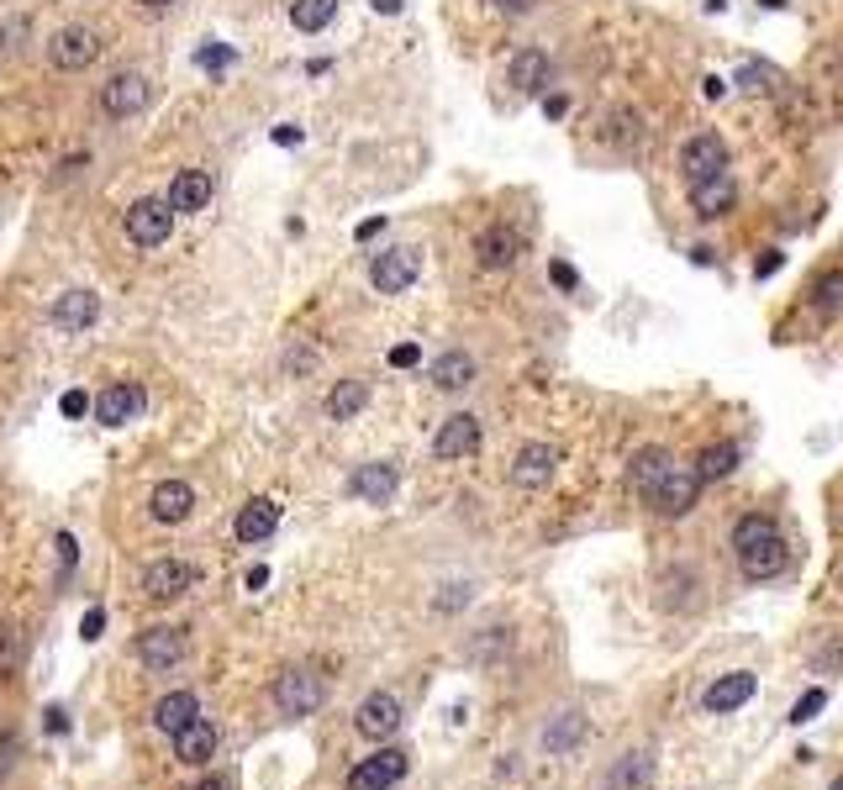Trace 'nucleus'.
Segmentation results:
<instances>
[{
	"label": "nucleus",
	"instance_id": "nucleus-33",
	"mask_svg": "<svg viewBox=\"0 0 843 790\" xmlns=\"http://www.w3.org/2000/svg\"><path fill=\"white\" fill-rule=\"evenodd\" d=\"M580 738H585V717H580V712H564V717H559L554 727L543 733V743H549L554 754H564V748H575Z\"/></svg>",
	"mask_w": 843,
	"mask_h": 790
},
{
	"label": "nucleus",
	"instance_id": "nucleus-23",
	"mask_svg": "<svg viewBox=\"0 0 843 790\" xmlns=\"http://www.w3.org/2000/svg\"><path fill=\"white\" fill-rule=\"evenodd\" d=\"M517 253H522V232H511L506 221L485 227L480 238H475V259H480L485 269H511V263H517Z\"/></svg>",
	"mask_w": 843,
	"mask_h": 790
},
{
	"label": "nucleus",
	"instance_id": "nucleus-37",
	"mask_svg": "<svg viewBox=\"0 0 843 790\" xmlns=\"http://www.w3.org/2000/svg\"><path fill=\"white\" fill-rule=\"evenodd\" d=\"M822 706H828V691H807V695H801V701H796V706H791V722H796V727H801V722H812V717H818Z\"/></svg>",
	"mask_w": 843,
	"mask_h": 790
},
{
	"label": "nucleus",
	"instance_id": "nucleus-13",
	"mask_svg": "<svg viewBox=\"0 0 843 790\" xmlns=\"http://www.w3.org/2000/svg\"><path fill=\"white\" fill-rule=\"evenodd\" d=\"M559 469V448L554 443H528V448H517L511 458V485L517 490H543Z\"/></svg>",
	"mask_w": 843,
	"mask_h": 790
},
{
	"label": "nucleus",
	"instance_id": "nucleus-51",
	"mask_svg": "<svg viewBox=\"0 0 843 790\" xmlns=\"http://www.w3.org/2000/svg\"><path fill=\"white\" fill-rule=\"evenodd\" d=\"M201 790H227V780H206V786H201Z\"/></svg>",
	"mask_w": 843,
	"mask_h": 790
},
{
	"label": "nucleus",
	"instance_id": "nucleus-42",
	"mask_svg": "<svg viewBox=\"0 0 843 790\" xmlns=\"http://www.w3.org/2000/svg\"><path fill=\"white\" fill-rule=\"evenodd\" d=\"M100 627H106V612H100V606H90V612H85V623H79V638H100Z\"/></svg>",
	"mask_w": 843,
	"mask_h": 790
},
{
	"label": "nucleus",
	"instance_id": "nucleus-1",
	"mask_svg": "<svg viewBox=\"0 0 843 790\" xmlns=\"http://www.w3.org/2000/svg\"><path fill=\"white\" fill-rule=\"evenodd\" d=\"M733 553H738L748 580H775V575H786V564H791L775 517H759V511L738 517V527H733Z\"/></svg>",
	"mask_w": 843,
	"mask_h": 790
},
{
	"label": "nucleus",
	"instance_id": "nucleus-32",
	"mask_svg": "<svg viewBox=\"0 0 843 790\" xmlns=\"http://www.w3.org/2000/svg\"><path fill=\"white\" fill-rule=\"evenodd\" d=\"M649 769H653L649 754H627L623 765L612 769V780H606V786H612V790H633V786H644V780H649Z\"/></svg>",
	"mask_w": 843,
	"mask_h": 790
},
{
	"label": "nucleus",
	"instance_id": "nucleus-18",
	"mask_svg": "<svg viewBox=\"0 0 843 790\" xmlns=\"http://www.w3.org/2000/svg\"><path fill=\"white\" fill-rule=\"evenodd\" d=\"M53 327L58 333H85V327H96L100 316V295L96 290H64L58 301H53Z\"/></svg>",
	"mask_w": 843,
	"mask_h": 790
},
{
	"label": "nucleus",
	"instance_id": "nucleus-40",
	"mask_svg": "<svg viewBox=\"0 0 843 790\" xmlns=\"http://www.w3.org/2000/svg\"><path fill=\"white\" fill-rule=\"evenodd\" d=\"M58 411H64V416H85V411H90V396H85V390H69V396L58 401Z\"/></svg>",
	"mask_w": 843,
	"mask_h": 790
},
{
	"label": "nucleus",
	"instance_id": "nucleus-25",
	"mask_svg": "<svg viewBox=\"0 0 843 790\" xmlns=\"http://www.w3.org/2000/svg\"><path fill=\"white\" fill-rule=\"evenodd\" d=\"M733 201H738V191H733V180L723 174H712V180H701V185H691V206H696V216H727L733 212Z\"/></svg>",
	"mask_w": 843,
	"mask_h": 790
},
{
	"label": "nucleus",
	"instance_id": "nucleus-20",
	"mask_svg": "<svg viewBox=\"0 0 843 790\" xmlns=\"http://www.w3.org/2000/svg\"><path fill=\"white\" fill-rule=\"evenodd\" d=\"M212 754H217V727L206 717H195L191 727H180L174 733V759L185 769H206L212 765Z\"/></svg>",
	"mask_w": 843,
	"mask_h": 790
},
{
	"label": "nucleus",
	"instance_id": "nucleus-53",
	"mask_svg": "<svg viewBox=\"0 0 843 790\" xmlns=\"http://www.w3.org/2000/svg\"><path fill=\"white\" fill-rule=\"evenodd\" d=\"M828 790H843V775H839V780H833V786H828Z\"/></svg>",
	"mask_w": 843,
	"mask_h": 790
},
{
	"label": "nucleus",
	"instance_id": "nucleus-48",
	"mask_svg": "<svg viewBox=\"0 0 843 790\" xmlns=\"http://www.w3.org/2000/svg\"><path fill=\"white\" fill-rule=\"evenodd\" d=\"M543 111H549V117H564V111H570V100H564V96H549V100H543Z\"/></svg>",
	"mask_w": 843,
	"mask_h": 790
},
{
	"label": "nucleus",
	"instance_id": "nucleus-17",
	"mask_svg": "<svg viewBox=\"0 0 843 790\" xmlns=\"http://www.w3.org/2000/svg\"><path fill=\"white\" fill-rule=\"evenodd\" d=\"M164 201H169V212H174V216L206 212V206H212V174H206V169H180Z\"/></svg>",
	"mask_w": 843,
	"mask_h": 790
},
{
	"label": "nucleus",
	"instance_id": "nucleus-2",
	"mask_svg": "<svg viewBox=\"0 0 843 790\" xmlns=\"http://www.w3.org/2000/svg\"><path fill=\"white\" fill-rule=\"evenodd\" d=\"M100 58V32L96 26H79V22H69V26H58L53 32V43H48V64L58 74H79V69H90Z\"/></svg>",
	"mask_w": 843,
	"mask_h": 790
},
{
	"label": "nucleus",
	"instance_id": "nucleus-15",
	"mask_svg": "<svg viewBox=\"0 0 843 790\" xmlns=\"http://www.w3.org/2000/svg\"><path fill=\"white\" fill-rule=\"evenodd\" d=\"M475 448H480V422H475L469 411L448 416V422L437 428V437H433V458H443V464H454V458H469Z\"/></svg>",
	"mask_w": 843,
	"mask_h": 790
},
{
	"label": "nucleus",
	"instance_id": "nucleus-26",
	"mask_svg": "<svg viewBox=\"0 0 843 790\" xmlns=\"http://www.w3.org/2000/svg\"><path fill=\"white\" fill-rule=\"evenodd\" d=\"M506 79H511L522 96H538V90L549 85V53H543V48H522L517 58H511Z\"/></svg>",
	"mask_w": 843,
	"mask_h": 790
},
{
	"label": "nucleus",
	"instance_id": "nucleus-49",
	"mask_svg": "<svg viewBox=\"0 0 843 790\" xmlns=\"http://www.w3.org/2000/svg\"><path fill=\"white\" fill-rule=\"evenodd\" d=\"M369 6H375L380 17H396V11H401V0H369Z\"/></svg>",
	"mask_w": 843,
	"mask_h": 790
},
{
	"label": "nucleus",
	"instance_id": "nucleus-31",
	"mask_svg": "<svg viewBox=\"0 0 843 790\" xmlns=\"http://www.w3.org/2000/svg\"><path fill=\"white\" fill-rule=\"evenodd\" d=\"M738 469V443H712L706 454L696 458V475H701V485L706 479H723V475H733Z\"/></svg>",
	"mask_w": 843,
	"mask_h": 790
},
{
	"label": "nucleus",
	"instance_id": "nucleus-8",
	"mask_svg": "<svg viewBox=\"0 0 843 790\" xmlns=\"http://www.w3.org/2000/svg\"><path fill=\"white\" fill-rule=\"evenodd\" d=\"M407 765H411L407 748H380V754H369L364 765L348 769V780H343V786H348V790H390L401 775H407Z\"/></svg>",
	"mask_w": 843,
	"mask_h": 790
},
{
	"label": "nucleus",
	"instance_id": "nucleus-38",
	"mask_svg": "<svg viewBox=\"0 0 843 790\" xmlns=\"http://www.w3.org/2000/svg\"><path fill=\"white\" fill-rule=\"evenodd\" d=\"M53 549H58V580L74 575V564H79V543H74V532H58Z\"/></svg>",
	"mask_w": 843,
	"mask_h": 790
},
{
	"label": "nucleus",
	"instance_id": "nucleus-7",
	"mask_svg": "<svg viewBox=\"0 0 843 790\" xmlns=\"http://www.w3.org/2000/svg\"><path fill=\"white\" fill-rule=\"evenodd\" d=\"M148 100H153L148 74L127 69V74H111V85L100 90V111H106V117H117V121H127V117H138V111H148Z\"/></svg>",
	"mask_w": 843,
	"mask_h": 790
},
{
	"label": "nucleus",
	"instance_id": "nucleus-10",
	"mask_svg": "<svg viewBox=\"0 0 843 790\" xmlns=\"http://www.w3.org/2000/svg\"><path fill=\"white\" fill-rule=\"evenodd\" d=\"M727 169V148L717 132H701L691 143L680 148V174H685V185H701V180H712V174H723Z\"/></svg>",
	"mask_w": 843,
	"mask_h": 790
},
{
	"label": "nucleus",
	"instance_id": "nucleus-9",
	"mask_svg": "<svg viewBox=\"0 0 843 790\" xmlns=\"http://www.w3.org/2000/svg\"><path fill=\"white\" fill-rule=\"evenodd\" d=\"M417 269H422V253L417 248H386V253H375V263H369V285L380 290V295H401L417 280Z\"/></svg>",
	"mask_w": 843,
	"mask_h": 790
},
{
	"label": "nucleus",
	"instance_id": "nucleus-27",
	"mask_svg": "<svg viewBox=\"0 0 843 790\" xmlns=\"http://www.w3.org/2000/svg\"><path fill=\"white\" fill-rule=\"evenodd\" d=\"M364 407H369V380H359V375L337 380L333 396H327V416H333V422H354Z\"/></svg>",
	"mask_w": 843,
	"mask_h": 790
},
{
	"label": "nucleus",
	"instance_id": "nucleus-44",
	"mask_svg": "<svg viewBox=\"0 0 843 790\" xmlns=\"http://www.w3.org/2000/svg\"><path fill=\"white\" fill-rule=\"evenodd\" d=\"M532 6H538V0H496V11H506V17H522Z\"/></svg>",
	"mask_w": 843,
	"mask_h": 790
},
{
	"label": "nucleus",
	"instance_id": "nucleus-41",
	"mask_svg": "<svg viewBox=\"0 0 843 790\" xmlns=\"http://www.w3.org/2000/svg\"><path fill=\"white\" fill-rule=\"evenodd\" d=\"M417 359H422V354H417V343H396V348H390V364H396V369H411Z\"/></svg>",
	"mask_w": 843,
	"mask_h": 790
},
{
	"label": "nucleus",
	"instance_id": "nucleus-4",
	"mask_svg": "<svg viewBox=\"0 0 843 790\" xmlns=\"http://www.w3.org/2000/svg\"><path fill=\"white\" fill-rule=\"evenodd\" d=\"M322 701H327V680L316 670H290V674H280V685H274V706H280L285 717H312Z\"/></svg>",
	"mask_w": 843,
	"mask_h": 790
},
{
	"label": "nucleus",
	"instance_id": "nucleus-43",
	"mask_svg": "<svg viewBox=\"0 0 843 790\" xmlns=\"http://www.w3.org/2000/svg\"><path fill=\"white\" fill-rule=\"evenodd\" d=\"M780 263H786V253H775V248H770L765 259L754 263V274H759V280H770V274H775V269H780Z\"/></svg>",
	"mask_w": 843,
	"mask_h": 790
},
{
	"label": "nucleus",
	"instance_id": "nucleus-14",
	"mask_svg": "<svg viewBox=\"0 0 843 790\" xmlns=\"http://www.w3.org/2000/svg\"><path fill=\"white\" fill-rule=\"evenodd\" d=\"M396 485H401V469L396 464H359L348 475V496H359L364 506H390L396 501Z\"/></svg>",
	"mask_w": 843,
	"mask_h": 790
},
{
	"label": "nucleus",
	"instance_id": "nucleus-45",
	"mask_svg": "<svg viewBox=\"0 0 843 790\" xmlns=\"http://www.w3.org/2000/svg\"><path fill=\"white\" fill-rule=\"evenodd\" d=\"M11 754H17V738H11V733H0V775L11 769Z\"/></svg>",
	"mask_w": 843,
	"mask_h": 790
},
{
	"label": "nucleus",
	"instance_id": "nucleus-22",
	"mask_svg": "<svg viewBox=\"0 0 843 790\" xmlns=\"http://www.w3.org/2000/svg\"><path fill=\"white\" fill-rule=\"evenodd\" d=\"M274 527H280V501L253 496L248 506H238V522H233V532H238V543H264V538H274Z\"/></svg>",
	"mask_w": 843,
	"mask_h": 790
},
{
	"label": "nucleus",
	"instance_id": "nucleus-5",
	"mask_svg": "<svg viewBox=\"0 0 843 790\" xmlns=\"http://www.w3.org/2000/svg\"><path fill=\"white\" fill-rule=\"evenodd\" d=\"M696 496H701V475H696V469H680V464H670V469H664V479L653 485L644 501H649L659 517H685V511L696 506Z\"/></svg>",
	"mask_w": 843,
	"mask_h": 790
},
{
	"label": "nucleus",
	"instance_id": "nucleus-35",
	"mask_svg": "<svg viewBox=\"0 0 843 790\" xmlns=\"http://www.w3.org/2000/svg\"><path fill=\"white\" fill-rule=\"evenodd\" d=\"M233 58H238V48H233V43H206V48L195 53V64H201L206 74H221Z\"/></svg>",
	"mask_w": 843,
	"mask_h": 790
},
{
	"label": "nucleus",
	"instance_id": "nucleus-12",
	"mask_svg": "<svg viewBox=\"0 0 843 790\" xmlns=\"http://www.w3.org/2000/svg\"><path fill=\"white\" fill-rule=\"evenodd\" d=\"M191 585H195V564H185V559H153L143 570L148 600H180Z\"/></svg>",
	"mask_w": 843,
	"mask_h": 790
},
{
	"label": "nucleus",
	"instance_id": "nucleus-34",
	"mask_svg": "<svg viewBox=\"0 0 843 790\" xmlns=\"http://www.w3.org/2000/svg\"><path fill=\"white\" fill-rule=\"evenodd\" d=\"M812 306H818L822 316H833L843 306V274L833 269V274H822L818 285H812Z\"/></svg>",
	"mask_w": 843,
	"mask_h": 790
},
{
	"label": "nucleus",
	"instance_id": "nucleus-36",
	"mask_svg": "<svg viewBox=\"0 0 843 790\" xmlns=\"http://www.w3.org/2000/svg\"><path fill=\"white\" fill-rule=\"evenodd\" d=\"M738 85H744V90H754V96H770V90H775V69H770V64H744V69H738Z\"/></svg>",
	"mask_w": 843,
	"mask_h": 790
},
{
	"label": "nucleus",
	"instance_id": "nucleus-11",
	"mask_svg": "<svg viewBox=\"0 0 843 790\" xmlns=\"http://www.w3.org/2000/svg\"><path fill=\"white\" fill-rule=\"evenodd\" d=\"M148 407V396H143V385H132V380H117V385H106L96 401H90V411H96V422L100 428H121V422H132L138 411Z\"/></svg>",
	"mask_w": 843,
	"mask_h": 790
},
{
	"label": "nucleus",
	"instance_id": "nucleus-16",
	"mask_svg": "<svg viewBox=\"0 0 843 790\" xmlns=\"http://www.w3.org/2000/svg\"><path fill=\"white\" fill-rule=\"evenodd\" d=\"M185 627H148L143 638H138V659H143L148 670H169V664H180L185 659Z\"/></svg>",
	"mask_w": 843,
	"mask_h": 790
},
{
	"label": "nucleus",
	"instance_id": "nucleus-19",
	"mask_svg": "<svg viewBox=\"0 0 843 790\" xmlns=\"http://www.w3.org/2000/svg\"><path fill=\"white\" fill-rule=\"evenodd\" d=\"M754 691H759V680H754V674H748V670L717 674V680H712V685L701 691V706L723 717V712H738V706H744V701H748V695H754Z\"/></svg>",
	"mask_w": 843,
	"mask_h": 790
},
{
	"label": "nucleus",
	"instance_id": "nucleus-52",
	"mask_svg": "<svg viewBox=\"0 0 843 790\" xmlns=\"http://www.w3.org/2000/svg\"><path fill=\"white\" fill-rule=\"evenodd\" d=\"M706 6H712V11H723V6H727V0H706Z\"/></svg>",
	"mask_w": 843,
	"mask_h": 790
},
{
	"label": "nucleus",
	"instance_id": "nucleus-24",
	"mask_svg": "<svg viewBox=\"0 0 843 790\" xmlns=\"http://www.w3.org/2000/svg\"><path fill=\"white\" fill-rule=\"evenodd\" d=\"M201 717V701H195V691H169V695H159L153 701V727L159 733H180V727H191V722Z\"/></svg>",
	"mask_w": 843,
	"mask_h": 790
},
{
	"label": "nucleus",
	"instance_id": "nucleus-29",
	"mask_svg": "<svg viewBox=\"0 0 843 790\" xmlns=\"http://www.w3.org/2000/svg\"><path fill=\"white\" fill-rule=\"evenodd\" d=\"M469 380H475V359H469L464 348H448V354L433 364V385H437V390H464Z\"/></svg>",
	"mask_w": 843,
	"mask_h": 790
},
{
	"label": "nucleus",
	"instance_id": "nucleus-39",
	"mask_svg": "<svg viewBox=\"0 0 843 790\" xmlns=\"http://www.w3.org/2000/svg\"><path fill=\"white\" fill-rule=\"evenodd\" d=\"M549 280H554L559 290H575V285H580V274H575V269H570V263H564V259H554V263H549Z\"/></svg>",
	"mask_w": 843,
	"mask_h": 790
},
{
	"label": "nucleus",
	"instance_id": "nucleus-21",
	"mask_svg": "<svg viewBox=\"0 0 843 790\" xmlns=\"http://www.w3.org/2000/svg\"><path fill=\"white\" fill-rule=\"evenodd\" d=\"M148 511H153V522H185L195 511V490L185 485V479H164V485H153V496H148Z\"/></svg>",
	"mask_w": 843,
	"mask_h": 790
},
{
	"label": "nucleus",
	"instance_id": "nucleus-30",
	"mask_svg": "<svg viewBox=\"0 0 843 790\" xmlns=\"http://www.w3.org/2000/svg\"><path fill=\"white\" fill-rule=\"evenodd\" d=\"M337 17V0H295L290 6V26L295 32H322Z\"/></svg>",
	"mask_w": 843,
	"mask_h": 790
},
{
	"label": "nucleus",
	"instance_id": "nucleus-6",
	"mask_svg": "<svg viewBox=\"0 0 843 790\" xmlns=\"http://www.w3.org/2000/svg\"><path fill=\"white\" fill-rule=\"evenodd\" d=\"M401 722H407V706H401V695H390V691L364 695L359 712H354V727H359L364 738H375V743L396 738V733H401Z\"/></svg>",
	"mask_w": 843,
	"mask_h": 790
},
{
	"label": "nucleus",
	"instance_id": "nucleus-50",
	"mask_svg": "<svg viewBox=\"0 0 843 790\" xmlns=\"http://www.w3.org/2000/svg\"><path fill=\"white\" fill-rule=\"evenodd\" d=\"M138 6H143V11H169L174 0H138Z\"/></svg>",
	"mask_w": 843,
	"mask_h": 790
},
{
	"label": "nucleus",
	"instance_id": "nucleus-3",
	"mask_svg": "<svg viewBox=\"0 0 843 790\" xmlns=\"http://www.w3.org/2000/svg\"><path fill=\"white\" fill-rule=\"evenodd\" d=\"M121 221H127L132 248H159V242H169V232H174V212H169L164 195H143V201H132Z\"/></svg>",
	"mask_w": 843,
	"mask_h": 790
},
{
	"label": "nucleus",
	"instance_id": "nucleus-47",
	"mask_svg": "<svg viewBox=\"0 0 843 790\" xmlns=\"http://www.w3.org/2000/svg\"><path fill=\"white\" fill-rule=\"evenodd\" d=\"M274 143H285V148H295V143H301V132H295V127H274Z\"/></svg>",
	"mask_w": 843,
	"mask_h": 790
},
{
	"label": "nucleus",
	"instance_id": "nucleus-46",
	"mask_svg": "<svg viewBox=\"0 0 843 790\" xmlns=\"http://www.w3.org/2000/svg\"><path fill=\"white\" fill-rule=\"evenodd\" d=\"M375 232H386V216H369V221L359 227V242H364V238H375Z\"/></svg>",
	"mask_w": 843,
	"mask_h": 790
},
{
	"label": "nucleus",
	"instance_id": "nucleus-28",
	"mask_svg": "<svg viewBox=\"0 0 843 790\" xmlns=\"http://www.w3.org/2000/svg\"><path fill=\"white\" fill-rule=\"evenodd\" d=\"M670 464H674V458L664 454V448H638V454H633V464H627V485H633L638 496H649L653 485L664 479V469H670Z\"/></svg>",
	"mask_w": 843,
	"mask_h": 790
}]
</instances>
